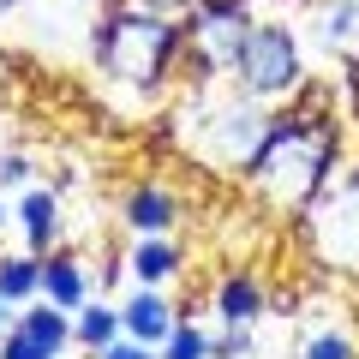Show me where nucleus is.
I'll return each instance as SVG.
<instances>
[{"mask_svg":"<svg viewBox=\"0 0 359 359\" xmlns=\"http://www.w3.org/2000/svg\"><path fill=\"white\" fill-rule=\"evenodd\" d=\"M30 180H36V162H30L25 150L0 156V198H6V192H30Z\"/></svg>","mask_w":359,"mask_h":359,"instance_id":"19","label":"nucleus"},{"mask_svg":"<svg viewBox=\"0 0 359 359\" xmlns=\"http://www.w3.org/2000/svg\"><path fill=\"white\" fill-rule=\"evenodd\" d=\"M264 282H257L252 269H228L216 282V299H210V311L222 318V330H252L257 318H264Z\"/></svg>","mask_w":359,"mask_h":359,"instance_id":"10","label":"nucleus"},{"mask_svg":"<svg viewBox=\"0 0 359 359\" xmlns=\"http://www.w3.org/2000/svg\"><path fill=\"white\" fill-rule=\"evenodd\" d=\"M269 126H276V114H264V102H252L240 90L233 96L198 90L180 108V144H186V156L216 168V174H252L257 150L269 144Z\"/></svg>","mask_w":359,"mask_h":359,"instance_id":"3","label":"nucleus"},{"mask_svg":"<svg viewBox=\"0 0 359 359\" xmlns=\"http://www.w3.org/2000/svg\"><path fill=\"white\" fill-rule=\"evenodd\" d=\"M245 347H252V330H222V335H210V359H240Z\"/></svg>","mask_w":359,"mask_h":359,"instance_id":"20","label":"nucleus"},{"mask_svg":"<svg viewBox=\"0 0 359 359\" xmlns=\"http://www.w3.org/2000/svg\"><path fill=\"white\" fill-rule=\"evenodd\" d=\"M6 222H13V210H6V198H0V228H6Z\"/></svg>","mask_w":359,"mask_h":359,"instance_id":"28","label":"nucleus"},{"mask_svg":"<svg viewBox=\"0 0 359 359\" xmlns=\"http://www.w3.org/2000/svg\"><path fill=\"white\" fill-rule=\"evenodd\" d=\"M180 48V18H162L138 0H108L102 25L90 36V60L102 66L114 84H132L144 96H162L168 90V66Z\"/></svg>","mask_w":359,"mask_h":359,"instance_id":"2","label":"nucleus"},{"mask_svg":"<svg viewBox=\"0 0 359 359\" xmlns=\"http://www.w3.org/2000/svg\"><path fill=\"white\" fill-rule=\"evenodd\" d=\"M108 0H18V25H25V42L42 54H84L90 60V36L102 25Z\"/></svg>","mask_w":359,"mask_h":359,"instance_id":"5","label":"nucleus"},{"mask_svg":"<svg viewBox=\"0 0 359 359\" xmlns=\"http://www.w3.org/2000/svg\"><path fill=\"white\" fill-rule=\"evenodd\" d=\"M318 42L330 60H341L347 72H359V0H330L318 13Z\"/></svg>","mask_w":359,"mask_h":359,"instance_id":"13","label":"nucleus"},{"mask_svg":"<svg viewBox=\"0 0 359 359\" xmlns=\"http://www.w3.org/2000/svg\"><path fill=\"white\" fill-rule=\"evenodd\" d=\"M18 330H25L30 341L42 347V359H60L66 347H78V341H72V311L48 306V299H36V306L18 311Z\"/></svg>","mask_w":359,"mask_h":359,"instance_id":"14","label":"nucleus"},{"mask_svg":"<svg viewBox=\"0 0 359 359\" xmlns=\"http://www.w3.org/2000/svg\"><path fill=\"white\" fill-rule=\"evenodd\" d=\"M42 299L60 306V311H84L90 306V269H84L78 252H60V245H54V252L42 257Z\"/></svg>","mask_w":359,"mask_h":359,"instance_id":"11","label":"nucleus"},{"mask_svg":"<svg viewBox=\"0 0 359 359\" xmlns=\"http://www.w3.org/2000/svg\"><path fill=\"white\" fill-rule=\"evenodd\" d=\"M0 299L18 311L42 299V257L36 252H0Z\"/></svg>","mask_w":359,"mask_h":359,"instance_id":"15","label":"nucleus"},{"mask_svg":"<svg viewBox=\"0 0 359 359\" xmlns=\"http://www.w3.org/2000/svg\"><path fill=\"white\" fill-rule=\"evenodd\" d=\"M96 359H162V353H156V347H144V341H132V335H120V341L102 347Z\"/></svg>","mask_w":359,"mask_h":359,"instance_id":"23","label":"nucleus"},{"mask_svg":"<svg viewBox=\"0 0 359 359\" xmlns=\"http://www.w3.org/2000/svg\"><path fill=\"white\" fill-rule=\"evenodd\" d=\"M233 90L252 96V102H294L306 90V60H299V36L287 25H269V18H252L240 54L228 66Z\"/></svg>","mask_w":359,"mask_h":359,"instance_id":"4","label":"nucleus"},{"mask_svg":"<svg viewBox=\"0 0 359 359\" xmlns=\"http://www.w3.org/2000/svg\"><path fill=\"white\" fill-rule=\"evenodd\" d=\"M120 323H126L132 341H144V347L162 353V341L180 330V311L162 299V287H132V294L120 299Z\"/></svg>","mask_w":359,"mask_h":359,"instance_id":"8","label":"nucleus"},{"mask_svg":"<svg viewBox=\"0 0 359 359\" xmlns=\"http://www.w3.org/2000/svg\"><path fill=\"white\" fill-rule=\"evenodd\" d=\"M245 180H252V192L269 210H287V216H306L341 180V138H335V108H330L323 84L306 78V90L276 114L269 144L257 150Z\"/></svg>","mask_w":359,"mask_h":359,"instance_id":"1","label":"nucleus"},{"mask_svg":"<svg viewBox=\"0 0 359 359\" xmlns=\"http://www.w3.org/2000/svg\"><path fill=\"white\" fill-rule=\"evenodd\" d=\"M180 216H186V204H180V192L162 186V180H138L120 198V222H126L132 240H162V233H174Z\"/></svg>","mask_w":359,"mask_h":359,"instance_id":"7","label":"nucleus"},{"mask_svg":"<svg viewBox=\"0 0 359 359\" xmlns=\"http://www.w3.org/2000/svg\"><path fill=\"white\" fill-rule=\"evenodd\" d=\"M204 18H252V0H198Z\"/></svg>","mask_w":359,"mask_h":359,"instance_id":"22","label":"nucleus"},{"mask_svg":"<svg viewBox=\"0 0 359 359\" xmlns=\"http://www.w3.org/2000/svg\"><path fill=\"white\" fill-rule=\"evenodd\" d=\"M138 6H150V13H162V18H180V13H192L198 0H138Z\"/></svg>","mask_w":359,"mask_h":359,"instance_id":"24","label":"nucleus"},{"mask_svg":"<svg viewBox=\"0 0 359 359\" xmlns=\"http://www.w3.org/2000/svg\"><path fill=\"white\" fill-rule=\"evenodd\" d=\"M13 222H18V233H25V252L48 257L54 245H60V192H54V186H30V192L18 198Z\"/></svg>","mask_w":359,"mask_h":359,"instance_id":"9","label":"nucleus"},{"mask_svg":"<svg viewBox=\"0 0 359 359\" xmlns=\"http://www.w3.org/2000/svg\"><path fill=\"white\" fill-rule=\"evenodd\" d=\"M18 13V0H0V25H6V18H13Z\"/></svg>","mask_w":359,"mask_h":359,"instance_id":"27","label":"nucleus"},{"mask_svg":"<svg viewBox=\"0 0 359 359\" xmlns=\"http://www.w3.org/2000/svg\"><path fill=\"white\" fill-rule=\"evenodd\" d=\"M18 330V306H6V299H0V335H13Z\"/></svg>","mask_w":359,"mask_h":359,"instance_id":"26","label":"nucleus"},{"mask_svg":"<svg viewBox=\"0 0 359 359\" xmlns=\"http://www.w3.org/2000/svg\"><path fill=\"white\" fill-rule=\"evenodd\" d=\"M120 335H126V323H120V306H108V299H90L84 311H72V341L84 353H102Z\"/></svg>","mask_w":359,"mask_h":359,"instance_id":"16","label":"nucleus"},{"mask_svg":"<svg viewBox=\"0 0 359 359\" xmlns=\"http://www.w3.org/2000/svg\"><path fill=\"white\" fill-rule=\"evenodd\" d=\"M311 210H318V245H323V257L359 269V168L341 174Z\"/></svg>","mask_w":359,"mask_h":359,"instance_id":"6","label":"nucleus"},{"mask_svg":"<svg viewBox=\"0 0 359 359\" xmlns=\"http://www.w3.org/2000/svg\"><path fill=\"white\" fill-rule=\"evenodd\" d=\"M0 359H42V347L25 330H13V335H0Z\"/></svg>","mask_w":359,"mask_h":359,"instance_id":"21","label":"nucleus"},{"mask_svg":"<svg viewBox=\"0 0 359 359\" xmlns=\"http://www.w3.org/2000/svg\"><path fill=\"white\" fill-rule=\"evenodd\" d=\"M299 359H359V347H353L347 330H318L306 347H299Z\"/></svg>","mask_w":359,"mask_h":359,"instance_id":"18","label":"nucleus"},{"mask_svg":"<svg viewBox=\"0 0 359 359\" xmlns=\"http://www.w3.org/2000/svg\"><path fill=\"white\" fill-rule=\"evenodd\" d=\"M347 120L359 126V72H347Z\"/></svg>","mask_w":359,"mask_h":359,"instance_id":"25","label":"nucleus"},{"mask_svg":"<svg viewBox=\"0 0 359 359\" xmlns=\"http://www.w3.org/2000/svg\"><path fill=\"white\" fill-rule=\"evenodd\" d=\"M162 359H210V335L192 318H180V330L162 341Z\"/></svg>","mask_w":359,"mask_h":359,"instance_id":"17","label":"nucleus"},{"mask_svg":"<svg viewBox=\"0 0 359 359\" xmlns=\"http://www.w3.org/2000/svg\"><path fill=\"white\" fill-rule=\"evenodd\" d=\"M186 269V252H180L174 240H132L126 245V276H132V287H168Z\"/></svg>","mask_w":359,"mask_h":359,"instance_id":"12","label":"nucleus"}]
</instances>
